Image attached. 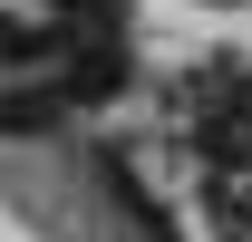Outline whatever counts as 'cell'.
<instances>
[{
  "label": "cell",
  "mask_w": 252,
  "mask_h": 242,
  "mask_svg": "<svg viewBox=\"0 0 252 242\" xmlns=\"http://www.w3.org/2000/svg\"><path fill=\"white\" fill-rule=\"evenodd\" d=\"M233 117L252 126V68H233Z\"/></svg>",
  "instance_id": "5"
},
{
  "label": "cell",
  "mask_w": 252,
  "mask_h": 242,
  "mask_svg": "<svg viewBox=\"0 0 252 242\" xmlns=\"http://www.w3.org/2000/svg\"><path fill=\"white\" fill-rule=\"evenodd\" d=\"M126 88V39L107 30V39H68V107H107V97Z\"/></svg>",
  "instance_id": "1"
},
{
  "label": "cell",
  "mask_w": 252,
  "mask_h": 242,
  "mask_svg": "<svg viewBox=\"0 0 252 242\" xmlns=\"http://www.w3.org/2000/svg\"><path fill=\"white\" fill-rule=\"evenodd\" d=\"M59 10H88V20L107 10V20H126V0H59Z\"/></svg>",
  "instance_id": "6"
},
{
  "label": "cell",
  "mask_w": 252,
  "mask_h": 242,
  "mask_svg": "<svg viewBox=\"0 0 252 242\" xmlns=\"http://www.w3.org/2000/svg\"><path fill=\"white\" fill-rule=\"evenodd\" d=\"M68 117V88H0V136H49Z\"/></svg>",
  "instance_id": "4"
},
{
  "label": "cell",
  "mask_w": 252,
  "mask_h": 242,
  "mask_svg": "<svg viewBox=\"0 0 252 242\" xmlns=\"http://www.w3.org/2000/svg\"><path fill=\"white\" fill-rule=\"evenodd\" d=\"M204 223H214V242H252V194L233 165H214L204 175Z\"/></svg>",
  "instance_id": "3"
},
{
  "label": "cell",
  "mask_w": 252,
  "mask_h": 242,
  "mask_svg": "<svg viewBox=\"0 0 252 242\" xmlns=\"http://www.w3.org/2000/svg\"><path fill=\"white\" fill-rule=\"evenodd\" d=\"M49 59H68V30H59V20L0 10V68H49Z\"/></svg>",
  "instance_id": "2"
}]
</instances>
